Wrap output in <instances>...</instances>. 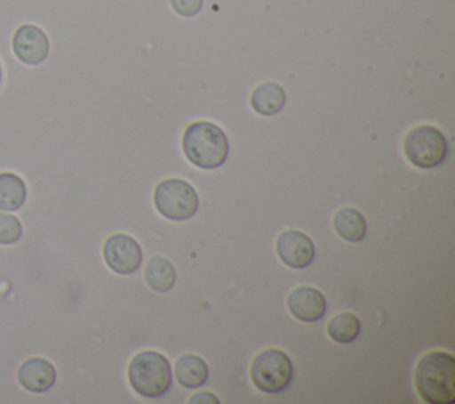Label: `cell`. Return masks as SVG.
Segmentation results:
<instances>
[{
    "instance_id": "cell-19",
    "label": "cell",
    "mask_w": 455,
    "mask_h": 404,
    "mask_svg": "<svg viewBox=\"0 0 455 404\" xmlns=\"http://www.w3.org/2000/svg\"><path fill=\"white\" fill-rule=\"evenodd\" d=\"M171 7L180 16H196L203 9V0H171Z\"/></svg>"
},
{
    "instance_id": "cell-15",
    "label": "cell",
    "mask_w": 455,
    "mask_h": 404,
    "mask_svg": "<svg viewBox=\"0 0 455 404\" xmlns=\"http://www.w3.org/2000/svg\"><path fill=\"white\" fill-rule=\"evenodd\" d=\"M334 230L347 242H361L366 235V219L359 210L347 206L334 215Z\"/></svg>"
},
{
    "instance_id": "cell-5",
    "label": "cell",
    "mask_w": 455,
    "mask_h": 404,
    "mask_svg": "<svg viewBox=\"0 0 455 404\" xmlns=\"http://www.w3.org/2000/svg\"><path fill=\"white\" fill-rule=\"evenodd\" d=\"M153 203L160 215L172 221H185L197 212L199 196L188 182L167 178L156 185Z\"/></svg>"
},
{
    "instance_id": "cell-6",
    "label": "cell",
    "mask_w": 455,
    "mask_h": 404,
    "mask_svg": "<svg viewBox=\"0 0 455 404\" xmlns=\"http://www.w3.org/2000/svg\"><path fill=\"white\" fill-rule=\"evenodd\" d=\"M293 377V365L281 349L261 351L251 365V379L265 393L283 392Z\"/></svg>"
},
{
    "instance_id": "cell-20",
    "label": "cell",
    "mask_w": 455,
    "mask_h": 404,
    "mask_svg": "<svg viewBox=\"0 0 455 404\" xmlns=\"http://www.w3.org/2000/svg\"><path fill=\"white\" fill-rule=\"evenodd\" d=\"M206 400H208V402H215V404L219 402V399H217V397H213V395H212V393H208V392L197 393V397H192V399H190V402H192V404H194V402H206Z\"/></svg>"
},
{
    "instance_id": "cell-2",
    "label": "cell",
    "mask_w": 455,
    "mask_h": 404,
    "mask_svg": "<svg viewBox=\"0 0 455 404\" xmlns=\"http://www.w3.org/2000/svg\"><path fill=\"white\" fill-rule=\"evenodd\" d=\"M185 157L201 169L220 167L229 153V142L224 130L210 121L190 123L181 139Z\"/></svg>"
},
{
    "instance_id": "cell-1",
    "label": "cell",
    "mask_w": 455,
    "mask_h": 404,
    "mask_svg": "<svg viewBox=\"0 0 455 404\" xmlns=\"http://www.w3.org/2000/svg\"><path fill=\"white\" fill-rule=\"evenodd\" d=\"M416 390L425 402H455V358L444 351L425 354L414 372Z\"/></svg>"
},
{
    "instance_id": "cell-10",
    "label": "cell",
    "mask_w": 455,
    "mask_h": 404,
    "mask_svg": "<svg viewBox=\"0 0 455 404\" xmlns=\"http://www.w3.org/2000/svg\"><path fill=\"white\" fill-rule=\"evenodd\" d=\"M275 251L281 262L291 269H304L315 258L313 240L297 230H286L275 242Z\"/></svg>"
},
{
    "instance_id": "cell-14",
    "label": "cell",
    "mask_w": 455,
    "mask_h": 404,
    "mask_svg": "<svg viewBox=\"0 0 455 404\" xmlns=\"http://www.w3.org/2000/svg\"><path fill=\"white\" fill-rule=\"evenodd\" d=\"M174 376L185 388H197L208 379V365L197 354H185L174 365Z\"/></svg>"
},
{
    "instance_id": "cell-21",
    "label": "cell",
    "mask_w": 455,
    "mask_h": 404,
    "mask_svg": "<svg viewBox=\"0 0 455 404\" xmlns=\"http://www.w3.org/2000/svg\"><path fill=\"white\" fill-rule=\"evenodd\" d=\"M2 85H4V66L0 62V89H2Z\"/></svg>"
},
{
    "instance_id": "cell-16",
    "label": "cell",
    "mask_w": 455,
    "mask_h": 404,
    "mask_svg": "<svg viewBox=\"0 0 455 404\" xmlns=\"http://www.w3.org/2000/svg\"><path fill=\"white\" fill-rule=\"evenodd\" d=\"M144 278L155 292H169L176 283V271L167 258L153 256L146 265Z\"/></svg>"
},
{
    "instance_id": "cell-9",
    "label": "cell",
    "mask_w": 455,
    "mask_h": 404,
    "mask_svg": "<svg viewBox=\"0 0 455 404\" xmlns=\"http://www.w3.org/2000/svg\"><path fill=\"white\" fill-rule=\"evenodd\" d=\"M105 263L117 274H132L142 263L139 242L126 233H114L103 244Z\"/></svg>"
},
{
    "instance_id": "cell-12",
    "label": "cell",
    "mask_w": 455,
    "mask_h": 404,
    "mask_svg": "<svg viewBox=\"0 0 455 404\" xmlns=\"http://www.w3.org/2000/svg\"><path fill=\"white\" fill-rule=\"evenodd\" d=\"M28 198V189L23 180L14 171H0V210L18 214Z\"/></svg>"
},
{
    "instance_id": "cell-8",
    "label": "cell",
    "mask_w": 455,
    "mask_h": 404,
    "mask_svg": "<svg viewBox=\"0 0 455 404\" xmlns=\"http://www.w3.org/2000/svg\"><path fill=\"white\" fill-rule=\"evenodd\" d=\"M18 384L30 395H44L59 383L57 367L46 356H28L16 368Z\"/></svg>"
},
{
    "instance_id": "cell-18",
    "label": "cell",
    "mask_w": 455,
    "mask_h": 404,
    "mask_svg": "<svg viewBox=\"0 0 455 404\" xmlns=\"http://www.w3.org/2000/svg\"><path fill=\"white\" fill-rule=\"evenodd\" d=\"M23 238V224L18 214L0 210V246H14Z\"/></svg>"
},
{
    "instance_id": "cell-13",
    "label": "cell",
    "mask_w": 455,
    "mask_h": 404,
    "mask_svg": "<svg viewBox=\"0 0 455 404\" xmlns=\"http://www.w3.org/2000/svg\"><path fill=\"white\" fill-rule=\"evenodd\" d=\"M284 103H286V93L275 82L259 84L251 94V107L261 116H274L281 112Z\"/></svg>"
},
{
    "instance_id": "cell-7",
    "label": "cell",
    "mask_w": 455,
    "mask_h": 404,
    "mask_svg": "<svg viewBox=\"0 0 455 404\" xmlns=\"http://www.w3.org/2000/svg\"><path fill=\"white\" fill-rule=\"evenodd\" d=\"M11 52L25 66H41L50 55V36L36 23H20L11 34Z\"/></svg>"
},
{
    "instance_id": "cell-4",
    "label": "cell",
    "mask_w": 455,
    "mask_h": 404,
    "mask_svg": "<svg viewBox=\"0 0 455 404\" xmlns=\"http://www.w3.org/2000/svg\"><path fill=\"white\" fill-rule=\"evenodd\" d=\"M407 160L421 169H432L443 164L448 155V142L443 132L432 125L414 126L403 141Z\"/></svg>"
},
{
    "instance_id": "cell-17",
    "label": "cell",
    "mask_w": 455,
    "mask_h": 404,
    "mask_svg": "<svg viewBox=\"0 0 455 404\" xmlns=\"http://www.w3.org/2000/svg\"><path fill=\"white\" fill-rule=\"evenodd\" d=\"M327 333L338 343H350L361 333V320L350 311L338 313L327 324Z\"/></svg>"
},
{
    "instance_id": "cell-11",
    "label": "cell",
    "mask_w": 455,
    "mask_h": 404,
    "mask_svg": "<svg viewBox=\"0 0 455 404\" xmlns=\"http://www.w3.org/2000/svg\"><path fill=\"white\" fill-rule=\"evenodd\" d=\"M290 313L302 322H316L327 311L323 294L313 287H299L288 295Z\"/></svg>"
},
{
    "instance_id": "cell-3",
    "label": "cell",
    "mask_w": 455,
    "mask_h": 404,
    "mask_svg": "<svg viewBox=\"0 0 455 404\" xmlns=\"http://www.w3.org/2000/svg\"><path fill=\"white\" fill-rule=\"evenodd\" d=\"M128 381L139 395L146 399H158L171 390V363L156 351L137 352L128 365Z\"/></svg>"
}]
</instances>
